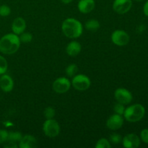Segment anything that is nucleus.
I'll use <instances>...</instances> for the list:
<instances>
[{
    "mask_svg": "<svg viewBox=\"0 0 148 148\" xmlns=\"http://www.w3.org/2000/svg\"><path fill=\"white\" fill-rule=\"evenodd\" d=\"M20 40L19 36L14 33H8L0 38V52L6 55L16 53L20 49Z\"/></svg>",
    "mask_w": 148,
    "mask_h": 148,
    "instance_id": "nucleus-1",
    "label": "nucleus"
},
{
    "mask_svg": "<svg viewBox=\"0 0 148 148\" xmlns=\"http://www.w3.org/2000/svg\"><path fill=\"white\" fill-rule=\"evenodd\" d=\"M62 30L66 37L69 38H77L82 36L83 27L79 20L75 18H67L62 23Z\"/></svg>",
    "mask_w": 148,
    "mask_h": 148,
    "instance_id": "nucleus-2",
    "label": "nucleus"
},
{
    "mask_svg": "<svg viewBox=\"0 0 148 148\" xmlns=\"http://www.w3.org/2000/svg\"><path fill=\"white\" fill-rule=\"evenodd\" d=\"M145 109L141 104H134L128 108H125L124 117L127 121L130 122H137L144 117Z\"/></svg>",
    "mask_w": 148,
    "mask_h": 148,
    "instance_id": "nucleus-3",
    "label": "nucleus"
},
{
    "mask_svg": "<svg viewBox=\"0 0 148 148\" xmlns=\"http://www.w3.org/2000/svg\"><path fill=\"white\" fill-rule=\"evenodd\" d=\"M43 131L47 137L54 138L60 132V126L59 123L53 119H46L43 125Z\"/></svg>",
    "mask_w": 148,
    "mask_h": 148,
    "instance_id": "nucleus-4",
    "label": "nucleus"
},
{
    "mask_svg": "<svg viewBox=\"0 0 148 148\" xmlns=\"http://www.w3.org/2000/svg\"><path fill=\"white\" fill-rule=\"evenodd\" d=\"M71 84L77 90L85 91L90 87L91 81L88 76L79 74L73 77Z\"/></svg>",
    "mask_w": 148,
    "mask_h": 148,
    "instance_id": "nucleus-5",
    "label": "nucleus"
},
{
    "mask_svg": "<svg viewBox=\"0 0 148 148\" xmlns=\"http://www.w3.org/2000/svg\"><path fill=\"white\" fill-rule=\"evenodd\" d=\"M130 36L126 31L116 30L111 34V40L113 43L118 46H124L130 42Z\"/></svg>",
    "mask_w": 148,
    "mask_h": 148,
    "instance_id": "nucleus-6",
    "label": "nucleus"
},
{
    "mask_svg": "<svg viewBox=\"0 0 148 148\" xmlns=\"http://www.w3.org/2000/svg\"><path fill=\"white\" fill-rule=\"evenodd\" d=\"M71 85H72V84H71L69 79L62 77H59L55 79L54 82H53L52 87H53V90L55 92L59 94H62L67 92L70 89Z\"/></svg>",
    "mask_w": 148,
    "mask_h": 148,
    "instance_id": "nucleus-7",
    "label": "nucleus"
},
{
    "mask_svg": "<svg viewBox=\"0 0 148 148\" xmlns=\"http://www.w3.org/2000/svg\"><path fill=\"white\" fill-rule=\"evenodd\" d=\"M114 97L118 103H122L124 105H127L130 103L132 101V94L130 91L126 88H120L115 90L114 92Z\"/></svg>",
    "mask_w": 148,
    "mask_h": 148,
    "instance_id": "nucleus-8",
    "label": "nucleus"
},
{
    "mask_svg": "<svg viewBox=\"0 0 148 148\" xmlns=\"http://www.w3.org/2000/svg\"><path fill=\"white\" fill-rule=\"evenodd\" d=\"M132 7V0H114L113 10L118 14H124L128 12Z\"/></svg>",
    "mask_w": 148,
    "mask_h": 148,
    "instance_id": "nucleus-9",
    "label": "nucleus"
},
{
    "mask_svg": "<svg viewBox=\"0 0 148 148\" xmlns=\"http://www.w3.org/2000/svg\"><path fill=\"white\" fill-rule=\"evenodd\" d=\"M124 124V118L119 114L111 115L106 121V127L111 130H118Z\"/></svg>",
    "mask_w": 148,
    "mask_h": 148,
    "instance_id": "nucleus-10",
    "label": "nucleus"
},
{
    "mask_svg": "<svg viewBox=\"0 0 148 148\" xmlns=\"http://www.w3.org/2000/svg\"><path fill=\"white\" fill-rule=\"evenodd\" d=\"M123 146L126 148H137L140 145V139L137 134H128L122 139Z\"/></svg>",
    "mask_w": 148,
    "mask_h": 148,
    "instance_id": "nucleus-11",
    "label": "nucleus"
},
{
    "mask_svg": "<svg viewBox=\"0 0 148 148\" xmlns=\"http://www.w3.org/2000/svg\"><path fill=\"white\" fill-rule=\"evenodd\" d=\"M38 145V140L34 136L26 134L23 136L19 143L18 147L20 148H35L37 147Z\"/></svg>",
    "mask_w": 148,
    "mask_h": 148,
    "instance_id": "nucleus-12",
    "label": "nucleus"
},
{
    "mask_svg": "<svg viewBox=\"0 0 148 148\" xmlns=\"http://www.w3.org/2000/svg\"><path fill=\"white\" fill-rule=\"evenodd\" d=\"M14 88V81L8 75H1L0 77V88L4 92H11Z\"/></svg>",
    "mask_w": 148,
    "mask_h": 148,
    "instance_id": "nucleus-13",
    "label": "nucleus"
},
{
    "mask_svg": "<svg viewBox=\"0 0 148 148\" xmlns=\"http://www.w3.org/2000/svg\"><path fill=\"white\" fill-rule=\"evenodd\" d=\"M95 7L94 0H79L77 4V8L80 12L88 14L91 12Z\"/></svg>",
    "mask_w": 148,
    "mask_h": 148,
    "instance_id": "nucleus-14",
    "label": "nucleus"
},
{
    "mask_svg": "<svg viewBox=\"0 0 148 148\" xmlns=\"http://www.w3.org/2000/svg\"><path fill=\"white\" fill-rule=\"evenodd\" d=\"M26 22L22 17H17L14 19L12 24V30L13 33L20 36L22 33L25 30Z\"/></svg>",
    "mask_w": 148,
    "mask_h": 148,
    "instance_id": "nucleus-15",
    "label": "nucleus"
},
{
    "mask_svg": "<svg viewBox=\"0 0 148 148\" xmlns=\"http://www.w3.org/2000/svg\"><path fill=\"white\" fill-rule=\"evenodd\" d=\"M81 49H82V46L80 43L76 40H73L66 46V52L69 56L75 57L80 53Z\"/></svg>",
    "mask_w": 148,
    "mask_h": 148,
    "instance_id": "nucleus-16",
    "label": "nucleus"
},
{
    "mask_svg": "<svg viewBox=\"0 0 148 148\" xmlns=\"http://www.w3.org/2000/svg\"><path fill=\"white\" fill-rule=\"evenodd\" d=\"M85 28L91 32H95L100 28L99 22L95 19L88 20L85 23Z\"/></svg>",
    "mask_w": 148,
    "mask_h": 148,
    "instance_id": "nucleus-17",
    "label": "nucleus"
},
{
    "mask_svg": "<svg viewBox=\"0 0 148 148\" xmlns=\"http://www.w3.org/2000/svg\"><path fill=\"white\" fill-rule=\"evenodd\" d=\"M22 137H23V135L19 132H8V137H7V141L19 144Z\"/></svg>",
    "mask_w": 148,
    "mask_h": 148,
    "instance_id": "nucleus-18",
    "label": "nucleus"
},
{
    "mask_svg": "<svg viewBox=\"0 0 148 148\" xmlns=\"http://www.w3.org/2000/svg\"><path fill=\"white\" fill-rule=\"evenodd\" d=\"M78 71V67L75 64H71L69 66H66V69H65V72L66 75L69 77H73L74 76L77 75Z\"/></svg>",
    "mask_w": 148,
    "mask_h": 148,
    "instance_id": "nucleus-19",
    "label": "nucleus"
},
{
    "mask_svg": "<svg viewBox=\"0 0 148 148\" xmlns=\"http://www.w3.org/2000/svg\"><path fill=\"white\" fill-rule=\"evenodd\" d=\"M96 148H110L111 147V143L106 138H101L95 144Z\"/></svg>",
    "mask_w": 148,
    "mask_h": 148,
    "instance_id": "nucleus-20",
    "label": "nucleus"
},
{
    "mask_svg": "<svg viewBox=\"0 0 148 148\" xmlns=\"http://www.w3.org/2000/svg\"><path fill=\"white\" fill-rule=\"evenodd\" d=\"M19 38H20V42H23V43H30L33 40V35L30 33H28V32L24 31L20 35Z\"/></svg>",
    "mask_w": 148,
    "mask_h": 148,
    "instance_id": "nucleus-21",
    "label": "nucleus"
},
{
    "mask_svg": "<svg viewBox=\"0 0 148 148\" xmlns=\"http://www.w3.org/2000/svg\"><path fill=\"white\" fill-rule=\"evenodd\" d=\"M8 68V64L4 56L0 55V75H4L7 72Z\"/></svg>",
    "mask_w": 148,
    "mask_h": 148,
    "instance_id": "nucleus-22",
    "label": "nucleus"
},
{
    "mask_svg": "<svg viewBox=\"0 0 148 148\" xmlns=\"http://www.w3.org/2000/svg\"><path fill=\"white\" fill-rule=\"evenodd\" d=\"M43 115L46 117V119H53V117L56 115V111L53 107L49 106L46 108L43 112Z\"/></svg>",
    "mask_w": 148,
    "mask_h": 148,
    "instance_id": "nucleus-23",
    "label": "nucleus"
},
{
    "mask_svg": "<svg viewBox=\"0 0 148 148\" xmlns=\"http://www.w3.org/2000/svg\"><path fill=\"white\" fill-rule=\"evenodd\" d=\"M121 141H122L121 136L120 134H117V133H114V134H111V136H110L109 142L112 143L113 145H118Z\"/></svg>",
    "mask_w": 148,
    "mask_h": 148,
    "instance_id": "nucleus-24",
    "label": "nucleus"
},
{
    "mask_svg": "<svg viewBox=\"0 0 148 148\" xmlns=\"http://www.w3.org/2000/svg\"><path fill=\"white\" fill-rule=\"evenodd\" d=\"M11 13V9L9 6L3 4L0 6V16L1 17H7Z\"/></svg>",
    "mask_w": 148,
    "mask_h": 148,
    "instance_id": "nucleus-25",
    "label": "nucleus"
},
{
    "mask_svg": "<svg viewBox=\"0 0 148 148\" xmlns=\"http://www.w3.org/2000/svg\"><path fill=\"white\" fill-rule=\"evenodd\" d=\"M114 111L116 114L122 116L123 114H124V111H125V107H124V104L117 102V103H116L115 105H114Z\"/></svg>",
    "mask_w": 148,
    "mask_h": 148,
    "instance_id": "nucleus-26",
    "label": "nucleus"
},
{
    "mask_svg": "<svg viewBox=\"0 0 148 148\" xmlns=\"http://www.w3.org/2000/svg\"><path fill=\"white\" fill-rule=\"evenodd\" d=\"M8 137V132L5 130H0V145L6 143Z\"/></svg>",
    "mask_w": 148,
    "mask_h": 148,
    "instance_id": "nucleus-27",
    "label": "nucleus"
},
{
    "mask_svg": "<svg viewBox=\"0 0 148 148\" xmlns=\"http://www.w3.org/2000/svg\"><path fill=\"white\" fill-rule=\"evenodd\" d=\"M140 138L145 144H148V129H144L140 133Z\"/></svg>",
    "mask_w": 148,
    "mask_h": 148,
    "instance_id": "nucleus-28",
    "label": "nucleus"
},
{
    "mask_svg": "<svg viewBox=\"0 0 148 148\" xmlns=\"http://www.w3.org/2000/svg\"><path fill=\"white\" fill-rule=\"evenodd\" d=\"M7 144L4 145V147H7V148H17L18 146H17V143H12V142H9L7 141L6 142Z\"/></svg>",
    "mask_w": 148,
    "mask_h": 148,
    "instance_id": "nucleus-29",
    "label": "nucleus"
},
{
    "mask_svg": "<svg viewBox=\"0 0 148 148\" xmlns=\"http://www.w3.org/2000/svg\"><path fill=\"white\" fill-rule=\"evenodd\" d=\"M143 11H144L145 14L148 17V1H146V3L145 4L144 7H143Z\"/></svg>",
    "mask_w": 148,
    "mask_h": 148,
    "instance_id": "nucleus-30",
    "label": "nucleus"
},
{
    "mask_svg": "<svg viewBox=\"0 0 148 148\" xmlns=\"http://www.w3.org/2000/svg\"><path fill=\"white\" fill-rule=\"evenodd\" d=\"M61 1H62V3H64V4H69V3H71L72 1V0H61Z\"/></svg>",
    "mask_w": 148,
    "mask_h": 148,
    "instance_id": "nucleus-31",
    "label": "nucleus"
},
{
    "mask_svg": "<svg viewBox=\"0 0 148 148\" xmlns=\"http://www.w3.org/2000/svg\"><path fill=\"white\" fill-rule=\"evenodd\" d=\"M135 1H143V0H135Z\"/></svg>",
    "mask_w": 148,
    "mask_h": 148,
    "instance_id": "nucleus-32",
    "label": "nucleus"
}]
</instances>
